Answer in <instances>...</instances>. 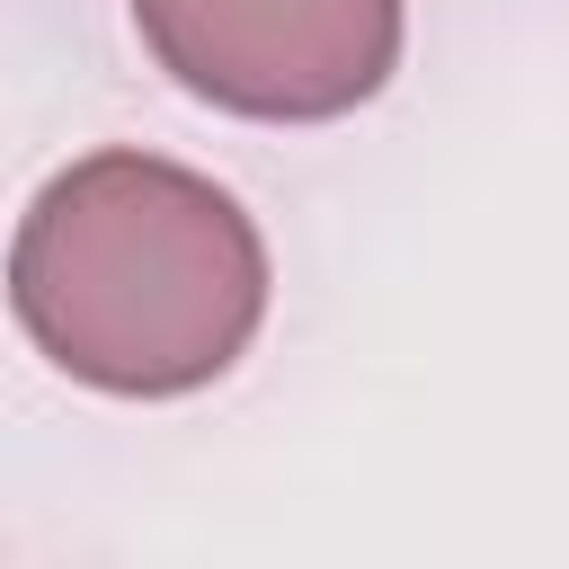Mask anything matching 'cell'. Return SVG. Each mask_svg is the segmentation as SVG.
I'll list each match as a JSON object with an SVG mask.
<instances>
[{
    "mask_svg": "<svg viewBox=\"0 0 569 569\" xmlns=\"http://www.w3.org/2000/svg\"><path fill=\"white\" fill-rule=\"evenodd\" d=\"M267 240L231 187L160 151H89L18 222L9 302L44 365L116 400L231 373L267 320Z\"/></svg>",
    "mask_w": 569,
    "mask_h": 569,
    "instance_id": "cell-1",
    "label": "cell"
},
{
    "mask_svg": "<svg viewBox=\"0 0 569 569\" xmlns=\"http://www.w3.org/2000/svg\"><path fill=\"white\" fill-rule=\"evenodd\" d=\"M151 62L258 124H329L356 116L400 71V0H133Z\"/></svg>",
    "mask_w": 569,
    "mask_h": 569,
    "instance_id": "cell-2",
    "label": "cell"
}]
</instances>
